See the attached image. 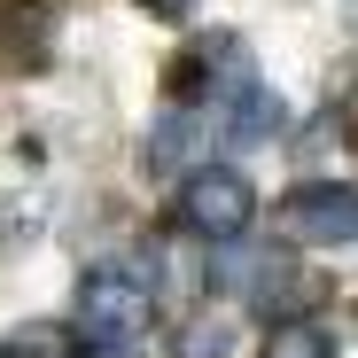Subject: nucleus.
Instances as JSON below:
<instances>
[{"mask_svg": "<svg viewBox=\"0 0 358 358\" xmlns=\"http://www.w3.org/2000/svg\"><path fill=\"white\" fill-rule=\"evenodd\" d=\"M148 320H156V288L141 273L101 265V273L78 280V327H86V343H148Z\"/></svg>", "mask_w": 358, "mask_h": 358, "instance_id": "obj_1", "label": "nucleus"}, {"mask_svg": "<svg viewBox=\"0 0 358 358\" xmlns=\"http://www.w3.org/2000/svg\"><path fill=\"white\" fill-rule=\"evenodd\" d=\"M280 242H312V250H350L358 242V187L343 179H304L273 203Z\"/></svg>", "mask_w": 358, "mask_h": 358, "instance_id": "obj_2", "label": "nucleus"}, {"mask_svg": "<svg viewBox=\"0 0 358 358\" xmlns=\"http://www.w3.org/2000/svg\"><path fill=\"white\" fill-rule=\"evenodd\" d=\"M250 218H257V187L242 171L203 164L179 187V234H195V242H234V234H250Z\"/></svg>", "mask_w": 358, "mask_h": 358, "instance_id": "obj_3", "label": "nucleus"}, {"mask_svg": "<svg viewBox=\"0 0 358 358\" xmlns=\"http://www.w3.org/2000/svg\"><path fill=\"white\" fill-rule=\"evenodd\" d=\"M288 125V109H280V94L250 71V78H234L226 94H218V133L234 141V148H265L273 133Z\"/></svg>", "mask_w": 358, "mask_h": 358, "instance_id": "obj_4", "label": "nucleus"}, {"mask_svg": "<svg viewBox=\"0 0 358 358\" xmlns=\"http://www.w3.org/2000/svg\"><path fill=\"white\" fill-rule=\"evenodd\" d=\"M55 55V16L39 0H0V71H47Z\"/></svg>", "mask_w": 358, "mask_h": 358, "instance_id": "obj_5", "label": "nucleus"}, {"mask_svg": "<svg viewBox=\"0 0 358 358\" xmlns=\"http://www.w3.org/2000/svg\"><path fill=\"white\" fill-rule=\"evenodd\" d=\"M141 156H148V171H156V179H171V171H187V164L203 156V117H195V101H171V109L156 117V125H148Z\"/></svg>", "mask_w": 358, "mask_h": 358, "instance_id": "obj_6", "label": "nucleus"}, {"mask_svg": "<svg viewBox=\"0 0 358 358\" xmlns=\"http://www.w3.org/2000/svg\"><path fill=\"white\" fill-rule=\"evenodd\" d=\"M257 358H335V335L320 320H273Z\"/></svg>", "mask_w": 358, "mask_h": 358, "instance_id": "obj_7", "label": "nucleus"}, {"mask_svg": "<svg viewBox=\"0 0 358 358\" xmlns=\"http://www.w3.org/2000/svg\"><path fill=\"white\" fill-rule=\"evenodd\" d=\"M226 343H234V327H226V320H187L171 358H226Z\"/></svg>", "mask_w": 358, "mask_h": 358, "instance_id": "obj_8", "label": "nucleus"}, {"mask_svg": "<svg viewBox=\"0 0 358 358\" xmlns=\"http://www.w3.org/2000/svg\"><path fill=\"white\" fill-rule=\"evenodd\" d=\"M0 358H78V350H71V335H63V327H24Z\"/></svg>", "mask_w": 358, "mask_h": 358, "instance_id": "obj_9", "label": "nucleus"}, {"mask_svg": "<svg viewBox=\"0 0 358 358\" xmlns=\"http://www.w3.org/2000/svg\"><path fill=\"white\" fill-rule=\"evenodd\" d=\"M86 358H141V343H86Z\"/></svg>", "mask_w": 358, "mask_h": 358, "instance_id": "obj_10", "label": "nucleus"}, {"mask_svg": "<svg viewBox=\"0 0 358 358\" xmlns=\"http://www.w3.org/2000/svg\"><path fill=\"white\" fill-rule=\"evenodd\" d=\"M148 8H156V16H187L195 0H148Z\"/></svg>", "mask_w": 358, "mask_h": 358, "instance_id": "obj_11", "label": "nucleus"}, {"mask_svg": "<svg viewBox=\"0 0 358 358\" xmlns=\"http://www.w3.org/2000/svg\"><path fill=\"white\" fill-rule=\"evenodd\" d=\"M350 156H358V125H350Z\"/></svg>", "mask_w": 358, "mask_h": 358, "instance_id": "obj_12", "label": "nucleus"}]
</instances>
